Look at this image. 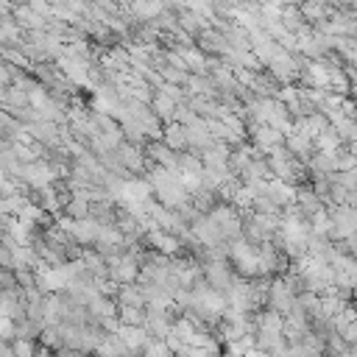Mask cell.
Instances as JSON below:
<instances>
[{"instance_id": "4", "label": "cell", "mask_w": 357, "mask_h": 357, "mask_svg": "<svg viewBox=\"0 0 357 357\" xmlns=\"http://www.w3.org/2000/svg\"><path fill=\"white\" fill-rule=\"evenodd\" d=\"M201 268H204V282H206L215 293L226 296V290H229L231 282H234V273H231L229 262H226V259H215V262H204Z\"/></svg>"}, {"instance_id": "28", "label": "cell", "mask_w": 357, "mask_h": 357, "mask_svg": "<svg viewBox=\"0 0 357 357\" xmlns=\"http://www.w3.org/2000/svg\"><path fill=\"white\" fill-rule=\"evenodd\" d=\"M142 354H145V357H173V351L165 346V340H153V337L145 343Z\"/></svg>"}, {"instance_id": "6", "label": "cell", "mask_w": 357, "mask_h": 357, "mask_svg": "<svg viewBox=\"0 0 357 357\" xmlns=\"http://www.w3.org/2000/svg\"><path fill=\"white\" fill-rule=\"evenodd\" d=\"M293 301H296V296L282 282V276L279 279H271V284H268V310H273L279 315H287L293 310Z\"/></svg>"}, {"instance_id": "23", "label": "cell", "mask_w": 357, "mask_h": 357, "mask_svg": "<svg viewBox=\"0 0 357 357\" xmlns=\"http://www.w3.org/2000/svg\"><path fill=\"white\" fill-rule=\"evenodd\" d=\"M192 332H195V326H192V321H190V318H184V315H181V318H176V321L170 324V335H173V337H178L184 346H187V340L192 337Z\"/></svg>"}, {"instance_id": "1", "label": "cell", "mask_w": 357, "mask_h": 357, "mask_svg": "<svg viewBox=\"0 0 357 357\" xmlns=\"http://www.w3.org/2000/svg\"><path fill=\"white\" fill-rule=\"evenodd\" d=\"M206 218L215 223V229H218V234H220L223 243H231V240L240 237L243 218H240L229 204H218V206H212V209L206 212Z\"/></svg>"}, {"instance_id": "5", "label": "cell", "mask_w": 357, "mask_h": 357, "mask_svg": "<svg viewBox=\"0 0 357 357\" xmlns=\"http://www.w3.org/2000/svg\"><path fill=\"white\" fill-rule=\"evenodd\" d=\"M268 70H271V78L273 81H282L284 86L298 75V70H301V61L296 59V56H290V53H284V50H279L271 61H268Z\"/></svg>"}, {"instance_id": "25", "label": "cell", "mask_w": 357, "mask_h": 357, "mask_svg": "<svg viewBox=\"0 0 357 357\" xmlns=\"http://www.w3.org/2000/svg\"><path fill=\"white\" fill-rule=\"evenodd\" d=\"M39 329H42V326H36V324H31V321H20V324H14V337L33 343V337H39Z\"/></svg>"}, {"instance_id": "9", "label": "cell", "mask_w": 357, "mask_h": 357, "mask_svg": "<svg viewBox=\"0 0 357 357\" xmlns=\"http://www.w3.org/2000/svg\"><path fill=\"white\" fill-rule=\"evenodd\" d=\"M145 240L153 245L151 251H156V254H165V257H176L178 251H181V243L173 237V234H167V231H159V229H151V231H145Z\"/></svg>"}, {"instance_id": "33", "label": "cell", "mask_w": 357, "mask_h": 357, "mask_svg": "<svg viewBox=\"0 0 357 357\" xmlns=\"http://www.w3.org/2000/svg\"><path fill=\"white\" fill-rule=\"evenodd\" d=\"M0 268H11V254L3 243H0Z\"/></svg>"}, {"instance_id": "3", "label": "cell", "mask_w": 357, "mask_h": 357, "mask_svg": "<svg viewBox=\"0 0 357 357\" xmlns=\"http://www.w3.org/2000/svg\"><path fill=\"white\" fill-rule=\"evenodd\" d=\"M20 178L31 187V190H36V192H42V190H47V187H53L56 184V170L45 162V159H39V162H33V165H22V173H20Z\"/></svg>"}, {"instance_id": "24", "label": "cell", "mask_w": 357, "mask_h": 357, "mask_svg": "<svg viewBox=\"0 0 357 357\" xmlns=\"http://www.w3.org/2000/svg\"><path fill=\"white\" fill-rule=\"evenodd\" d=\"M178 173H192V176H201L204 173V165L195 153H178Z\"/></svg>"}, {"instance_id": "20", "label": "cell", "mask_w": 357, "mask_h": 357, "mask_svg": "<svg viewBox=\"0 0 357 357\" xmlns=\"http://www.w3.org/2000/svg\"><path fill=\"white\" fill-rule=\"evenodd\" d=\"M28 204H31V201H28L25 195H20V192L0 198V218H20Z\"/></svg>"}, {"instance_id": "19", "label": "cell", "mask_w": 357, "mask_h": 357, "mask_svg": "<svg viewBox=\"0 0 357 357\" xmlns=\"http://www.w3.org/2000/svg\"><path fill=\"white\" fill-rule=\"evenodd\" d=\"M103 73H128V53L126 47H112L103 59H100Z\"/></svg>"}, {"instance_id": "21", "label": "cell", "mask_w": 357, "mask_h": 357, "mask_svg": "<svg viewBox=\"0 0 357 357\" xmlns=\"http://www.w3.org/2000/svg\"><path fill=\"white\" fill-rule=\"evenodd\" d=\"M117 304H120V307H137V310L145 307L142 293H139L137 284H123V287H117Z\"/></svg>"}, {"instance_id": "2", "label": "cell", "mask_w": 357, "mask_h": 357, "mask_svg": "<svg viewBox=\"0 0 357 357\" xmlns=\"http://www.w3.org/2000/svg\"><path fill=\"white\" fill-rule=\"evenodd\" d=\"M329 212V237L332 240H349L354 237L357 215L351 206H324Z\"/></svg>"}, {"instance_id": "8", "label": "cell", "mask_w": 357, "mask_h": 357, "mask_svg": "<svg viewBox=\"0 0 357 357\" xmlns=\"http://www.w3.org/2000/svg\"><path fill=\"white\" fill-rule=\"evenodd\" d=\"M112 153H114L117 165H120L126 173H139V170L145 167V156H142V148H137V145H128V142H123V145H120V148H114Z\"/></svg>"}, {"instance_id": "31", "label": "cell", "mask_w": 357, "mask_h": 357, "mask_svg": "<svg viewBox=\"0 0 357 357\" xmlns=\"http://www.w3.org/2000/svg\"><path fill=\"white\" fill-rule=\"evenodd\" d=\"M11 337H14V321L0 315V343H8Z\"/></svg>"}, {"instance_id": "12", "label": "cell", "mask_w": 357, "mask_h": 357, "mask_svg": "<svg viewBox=\"0 0 357 357\" xmlns=\"http://www.w3.org/2000/svg\"><path fill=\"white\" fill-rule=\"evenodd\" d=\"M114 335L120 337V343L128 349V354H131V357H134V354H139V351L145 349V343L151 340V337H148V332H145L142 326H120Z\"/></svg>"}, {"instance_id": "32", "label": "cell", "mask_w": 357, "mask_h": 357, "mask_svg": "<svg viewBox=\"0 0 357 357\" xmlns=\"http://www.w3.org/2000/svg\"><path fill=\"white\" fill-rule=\"evenodd\" d=\"M0 86L6 89V86H11V75H8V67L0 61Z\"/></svg>"}, {"instance_id": "17", "label": "cell", "mask_w": 357, "mask_h": 357, "mask_svg": "<svg viewBox=\"0 0 357 357\" xmlns=\"http://www.w3.org/2000/svg\"><path fill=\"white\" fill-rule=\"evenodd\" d=\"M162 145H165V148H170L173 153L184 151V148H187L184 126H178V123H167V126H162Z\"/></svg>"}, {"instance_id": "11", "label": "cell", "mask_w": 357, "mask_h": 357, "mask_svg": "<svg viewBox=\"0 0 357 357\" xmlns=\"http://www.w3.org/2000/svg\"><path fill=\"white\" fill-rule=\"evenodd\" d=\"M170 312H151L145 310V321H142V329L148 332V337L153 340H165L167 332H170Z\"/></svg>"}, {"instance_id": "27", "label": "cell", "mask_w": 357, "mask_h": 357, "mask_svg": "<svg viewBox=\"0 0 357 357\" xmlns=\"http://www.w3.org/2000/svg\"><path fill=\"white\" fill-rule=\"evenodd\" d=\"M195 120V112L187 106V100L184 103H176V109H173V120L170 123H178V126H190Z\"/></svg>"}, {"instance_id": "22", "label": "cell", "mask_w": 357, "mask_h": 357, "mask_svg": "<svg viewBox=\"0 0 357 357\" xmlns=\"http://www.w3.org/2000/svg\"><path fill=\"white\" fill-rule=\"evenodd\" d=\"M145 321V310L137 307H117V324L120 326H142Z\"/></svg>"}, {"instance_id": "14", "label": "cell", "mask_w": 357, "mask_h": 357, "mask_svg": "<svg viewBox=\"0 0 357 357\" xmlns=\"http://www.w3.org/2000/svg\"><path fill=\"white\" fill-rule=\"evenodd\" d=\"M145 151H148V156H151L153 165H159V167H165V170H170V173H178V153H173V151L165 148L162 142H151Z\"/></svg>"}, {"instance_id": "16", "label": "cell", "mask_w": 357, "mask_h": 357, "mask_svg": "<svg viewBox=\"0 0 357 357\" xmlns=\"http://www.w3.org/2000/svg\"><path fill=\"white\" fill-rule=\"evenodd\" d=\"M86 315H89V324H98L103 318H114L117 315V304L106 296H95L89 304H86Z\"/></svg>"}, {"instance_id": "7", "label": "cell", "mask_w": 357, "mask_h": 357, "mask_svg": "<svg viewBox=\"0 0 357 357\" xmlns=\"http://www.w3.org/2000/svg\"><path fill=\"white\" fill-rule=\"evenodd\" d=\"M251 142H254V148L265 156V153L282 148V145H284V137H282L279 131L268 128V126H251Z\"/></svg>"}, {"instance_id": "30", "label": "cell", "mask_w": 357, "mask_h": 357, "mask_svg": "<svg viewBox=\"0 0 357 357\" xmlns=\"http://www.w3.org/2000/svg\"><path fill=\"white\" fill-rule=\"evenodd\" d=\"M11 351H14V357H33V343L31 340H14Z\"/></svg>"}, {"instance_id": "10", "label": "cell", "mask_w": 357, "mask_h": 357, "mask_svg": "<svg viewBox=\"0 0 357 357\" xmlns=\"http://www.w3.org/2000/svg\"><path fill=\"white\" fill-rule=\"evenodd\" d=\"M184 137H187V145L192 148V151H206V148H212V137H209V131H206V123L201 120V117H195L190 126H184Z\"/></svg>"}, {"instance_id": "26", "label": "cell", "mask_w": 357, "mask_h": 357, "mask_svg": "<svg viewBox=\"0 0 357 357\" xmlns=\"http://www.w3.org/2000/svg\"><path fill=\"white\" fill-rule=\"evenodd\" d=\"M47 98H50V92H47V89L42 86V84H36V86H33V89L28 92V106L39 112V109H42V106L47 103Z\"/></svg>"}, {"instance_id": "29", "label": "cell", "mask_w": 357, "mask_h": 357, "mask_svg": "<svg viewBox=\"0 0 357 357\" xmlns=\"http://www.w3.org/2000/svg\"><path fill=\"white\" fill-rule=\"evenodd\" d=\"M17 126H20V123H17L6 109H0V137H3V139H11V134L17 131Z\"/></svg>"}, {"instance_id": "35", "label": "cell", "mask_w": 357, "mask_h": 357, "mask_svg": "<svg viewBox=\"0 0 357 357\" xmlns=\"http://www.w3.org/2000/svg\"><path fill=\"white\" fill-rule=\"evenodd\" d=\"M33 357H56L50 349H39V351H33Z\"/></svg>"}, {"instance_id": "13", "label": "cell", "mask_w": 357, "mask_h": 357, "mask_svg": "<svg viewBox=\"0 0 357 357\" xmlns=\"http://www.w3.org/2000/svg\"><path fill=\"white\" fill-rule=\"evenodd\" d=\"M98 231H100V223H98V220H92V218H81V220H73L70 240H75V243H81V245H95Z\"/></svg>"}, {"instance_id": "34", "label": "cell", "mask_w": 357, "mask_h": 357, "mask_svg": "<svg viewBox=\"0 0 357 357\" xmlns=\"http://www.w3.org/2000/svg\"><path fill=\"white\" fill-rule=\"evenodd\" d=\"M56 357H84L81 351H75V349H59V354Z\"/></svg>"}, {"instance_id": "18", "label": "cell", "mask_w": 357, "mask_h": 357, "mask_svg": "<svg viewBox=\"0 0 357 357\" xmlns=\"http://www.w3.org/2000/svg\"><path fill=\"white\" fill-rule=\"evenodd\" d=\"M176 53L181 56V61H184L187 70H192L195 75H206V56L195 45L192 47H176Z\"/></svg>"}, {"instance_id": "15", "label": "cell", "mask_w": 357, "mask_h": 357, "mask_svg": "<svg viewBox=\"0 0 357 357\" xmlns=\"http://www.w3.org/2000/svg\"><path fill=\"white\" fill-rule=\"evenodd\" d=\"M296 209H298V215L304 220H310L318 209H324V204H321V198L310 187H301V190H296Z\"/></svg>"}]
</instances>
